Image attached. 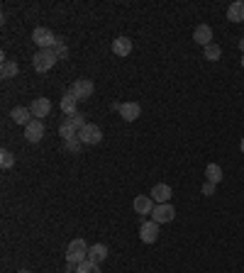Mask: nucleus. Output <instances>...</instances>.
<instances>
[{
  "instance_id": "f257e3e1",
  "label": "nucleus",
  "mask_w": 244,
  "mask_h": 273,
  "mask_svg": "<svg viewBox=\"0 0 244 273\" xmlns=\"http://www.w3.org/2000/svg\"><path fill=\"white\" fill-rule=\"evenodd\" d=\"M88 244L83 239H74L71 244H68V249H66V263H83V261H88Z\"/></svg>"
},
{
  "instance_id": "f03ea898",
  "label": "nucleus",
  "mask_w": 244,
  "mask_h": 273,
  "mask_svg": "<svg viewBox=\"0 0 244 273\" xmlns=\"http://www.w3.org/2000/svg\"><path fill=\"white\" fill-rule=\"evenodd\" d=\"M56 61H59V59H56V54L52 52V49H39L32 59V66H34L37 73H46L49 68H54Z\"/></svg>"
},
{
  "instance_id": "7ed1b4c3",
  "label": "nucleus",
  "mask_w": 244,
  "mask_h": 273,
  "mask_svg": "<svg viewBox=\"0 0 244 273\" xmlns=\"http://www.w3.org/2000/svg\"><path fill=\"white\" fill-rule=\"evenodd\" d=\"M93 90H95V86H93V81H88V78H78V81H74L71 88H68V93H71L78 103L93 98Z\"/></svg>"
},
{
  "instance_id": "20e7f679",
  "label": "nucleus",
  "mask_w": 244,
  "mask_h": 273,
  "mask_svg": "<svg viewBox=\"0 0 244 273\" xmlns=\"http://www.w3.org/2000/svg\"><path fill=\"white\" fill-rule=\"evenodd\" d=\"M32 39H34V44H37L39 49H52L59 37H54V32H52L49 27H34Z\"/></svg>"
},
{
  "instance_id": "39448f33",
  "label": "nucleus",
  "mask_w": 244,
  "mask_h": 273,
  "mask_svg": "<svg viewBox=\"0 0 244 273\" xmlns=\"http://www.w3.org/2000/svg\"><path fill=\"white\" fill-rule=\"evenodd\" d=\"M78 139H81L83 144H90V146H95V144L103 142V132H100L98 125H90V122H88V125H86L83 130L78 132Z\"/></svg>"
},
{
  "instance_id": "423d86ee",
  "label": "nucleus",
  "mask_w": 244,
  "mask_h": 273,
  "mask_svg": "<svg viewBox=\"0 0 244 273\" xmlns=\"http://www.w3.org/2000/svg\"><path fill=\"white\" fill-rule=\"evenodd\" d=\"M176 217V210L171 203H161V205H156L154 212H152V219H154L156 225H166V222H174Z\"/></svg>"
},
{
  "instance_id": "0eeeda50",
  "label": "nucleus",
  "mask_w": 244,
  "mask_h": 273,
  "mask_svg": "<svg viewBox=\"0 0 244 273\" xmlns=\"http://www.w3.org/2000/svg\"><path fill=\"white\" fill-rule=\"evenodd\" d=\"M42 137H44V125H42V120H32L25 127V139H27V142L39 144Z\"/></svg>"
},
{
  "instance_id": "6e6552de",
  "label": "nucleus",
  "mask_w": 244,
  "mask_h": 273,
  "mask_svg": "<svg viewBox=\"0 0 244 273\" xmlns=\"http://www.w3.org/2000/svg\"><path fill=\"white\" fill-rule=\"evenodd\" d=\"M139 239L144 241V244H154V241L159 239V225H156L154 219L142 222V227H139Z\"/></svg>"
},
{
  "instance_id": "1a4fd4ad",
  "label": "nucleus",
  "mask_w": 244,
  "mask_h": 273,
  "mask_svg": "<svg viewBox=\"0 0 244 273\" xmlns=\"http://www.w3.org/2000/svg\"><path fill=\"white\" fill-rule=\"evenodd\" d=\"M120 117L125 122H134V120H139V115H142V108H139V103H120Z\"/></svg>"
},
{
  "instance_id": "9d476101",
  "label": "nucleus",
  "mask_w": 244,
  "mask_h": 273,
  "mask_svg": "<svg viewBox=\"0 0 244 273\" xmlns=\"http://www.w3.org/2000/svg\"><path fill=\"white\" fill-rule=\"evenodd\" d=\"M132 208L137 215H152L156 208V203L152 200V195H137L134 197V203H132Z\"/></svg>"
},
{
  "instance_id": "9b49d317",
  "label": "nucleus",
  "mask_w": 244,
  "mask_h": 273,
  "mask_svg": "<svg viewBox=\"0 0 244 273\" xmlns=\"http://www.w3.org/2000/svg\"><path fill=\"white\" fill-rule=\"evenodd\" d=\"M10 120L15 122V125H22V127H27V125L34 120V115H32V110H30V108H22V105H17V108H12V110H10Z\"/></svg>"
},
{
  "instance_id": "f8f14e48",
  "label": "nucleus",
  "mask_w": 244,
  "mask_h": 273,
  "mask_svg": "<svg viewBox=\"0 0 244 273\" xmlns=\"http://www.w3.org/2000/svg\"><path fill=\"white\" fill-rule=\"evenodd\" d=\"M112 54L125 59V56L132 54V39L130 37H117V39H112Z\"/></svg>"
},
{
  "instance_id": "ddd939ff",
  "label": "nucleus",
  "mask_w": 244,
  "mask_h": 273,
  "mask_svg": "<svg viewBox=\"0 0 244 273\" xmlns=\"http://www.w3.org/2000/svg\"><path fill=\"white\" fill-rule=\"evenodd\" d=\"M30 110H32V115L39 120V117H46L49 112H52V100L49 98H34L32 105H30Z\"/></svg>"
},
{
  "instance_id": "4468645a",
  "label": "nucleus",
  "mask_w": 244,
  "mask_h": 273,
  "mask_svg": "<svg viewBox=\"0 0 244 273\" xmlns=\"http://www.w3.org/2000/svg\"><path fill=\"white\" fill-rule=\"evenodd\" d=\"M193 39H196V44H200L205 49L208 44H212V27L210 24H198L196 32H193Z\"/></svg>"
},
{
  "instance_id": "2eb2a0df",
  "label": "nucleus",
  "mask_w": 244,
  "mask_h": 273,
  "mask_svg": "<svg viewBox=\"0 0 244 273\" xmlns=\"http://www.w3.org/2000/svg\"><path fill=\"white\" fill-rule=\"evenodd\" d=\"M152 200H154L156 205L168 203V200H171V186H166V183H156V186L152 188Z\"/></svg>"
},
{
  "instance_id": "dca6fc26",
  "label": "nucleus",
  "mask_w": 244,
  "mask_h": 273,
  "mask_svg": "<svg viewBox=\"0 0 244 273\" xmlns=\"http://www.w3.org/2000/svg\"><path fill=\"white\" fill-rule=\"evenodd\" d=\"M227 20L230 22H244V0H234L227 8Z\"/></svg>"
},
{
  "instance_id": "f3484780",
  "label": "nucleus",
  "mask_w": 244,
  "mask_h": 273,
  "mask_svg": "<svg viewBox=\"0 0 244 273\" xmlns=\"http://www.w3.org/2000/svg\"><path fill=\"white\" fill-rule=\"evenodd\" d=\"M105 259H108V246H105V244H93L88 249V261L103 263Z\"/></svg>"
},
{
  "instance_id": "a211bd4d",
  "label": "nucleus",
  "mask_w": 244,
  "mask_h": 273,
  "mask_svg": "<svg viewBox=\"0 0 244 273\" xmlns=\"http://www.w3.org/2000/svg\"><path fill=\"white\" fill-rule=\"evenodd\" d=\"M17 73H20V66H17V61L5 59V61H3V66H0V76H3V78H15Z\"/></svg>"
},
{
  "instance_id": "6ab92c4d",
  "label": "nucleus",
  "mask_w": 244,
  "mask_h": 273,
  "mask_svg": "<svg viewBox=\"0 0 244 273\" xmlns=\"http://www.w3.org/2000/svg\"><path fill=\"white\" fill-rule=\"evenodd\" d=\"M76 105H78V100L74 98V95H71V93H66V95H64V98H61V112H64V115H74V112H78L76 110Z\"/></svg>"
},
{
  "instance_id": "aec40b11",
  "label": "nucleus",
  "mask_w": 244,
  "mask_h": 273,
  "mask_svg": "<svg viewBox=\"0 0 244 273\" xmlns=\"http://www.w3.org/2000/svg\"><path fill=\"white\" fill-rule=\"evenodd\" d=\"M205 178H208L210 183L217 186V183L222 181V168L217 164H208V168H205Z\"/></svg>"
},
{
  "instance_id": "412c9836",
  "label": "nucleus",
  "mask_w": 244,
  "mask_h": 273,
  "mask_svg": "<svg viewBox=\"0 0 244 273\" xmlns=\"http://www.w3.org/2000/svg\"><path fill=\"white\" fill-rule=\"evenodd\" d=\"M66 122L71 125V127H74V130H78V132H81L83 127H86V125H88V122H86V115H83V112H74V115H68Z\"/></svg>"
},
{
  "instance_id": "4be33fe9",
  "label": "nucleus",
  "mask_w": 244,
  "mask_h": 273,
  "mask_svg": "<svg viewBox=\"0 0 244 273\" xmlns=\"http://www.w3.org/2000/svg\"><path fill=\"white\" fill-rule=\"evenodd\" d=\"M59 137H61L64 142H66V139H74V137H78V130H74V127L64 120L61 125H59Z\"/></svg>"
},
{
  "instance_id": "5701e85b",
  "label": "nucleus",
  "mask_w": 244,
  "mask_h": 273,
  "mask_svg": "<svg viewBox=\"0 0 244 273\" xmlns=\"http://www.w3.org/2000/svg\"><path fill=\"white\" fill-rule=\"evenodd\" d=\"M203 52H205V59H210V61H217V59L222 56V46H220V44L212 42V44H208V46H205Z\"/></svg>"
},
{
  "instance_id": "b1692460",
  "label": "nucleus",
  "mask_w": 244,
  "mask_h": 273,
  "mask_svg": "<svg viewBox=\"0 0 244 273\" xmlns=\"http://www.w3.org/2000/svg\"><path fill=\"white\" fill-rule=\"evenodd\" d=\"M0 166H3L5 171L15 166V154H12L10 149H3V152H0Z\"/></svg>"
},
{
  "instance_id": "393cba45",
  "label": "nucleus",
  "mask_w": 244,
  "mask_h": 273,
  "mask_svg": "<svg viewBox=\"0 0 244 273\" xmlns=\"http://www.w3.org/2000/svg\"><path fill=\"white\" fill-rule=\"evenodd\" d=\"M76 273H100V263H93V261L78 263V271Z\"/></svg>"
},
{
  "instance_id": "a878e982",
  "label": "nucleus",
  "mask_w": 244,
  "mask_h": 273,
  "mask_svg": "<svg viewBox=\"0 0 244 273\" xmlns=\"http://www.w3.org/2000/svg\"><path fill=\"white\" fill-rule=\"evenodd\" d=\"M52 52H54V54H56V59H59V61H61V59H66V56H68L66 44L61 42V39H56V44H54V46H52Z\"/></svg>"
},
{
  "instance_id": "bb28decb",
  "label": "nucleus",
  "mask_w": 244,
  "mask_h": 273,
  "mask_svg": "<svg viewBox=\"0 0 244 273\" xmlns=\"http://www.w3.org/2000/svg\"><path fill=\"white\" fill-rule=\"evenodd\" d=\"M64 146H66L68 152H81V146H83V142H81V139H78V137H74V139H66V142H64Z\"/></svg>"
},
{
  "instance_id": "cd10ccee",
  "label": "nucleus",
  "mask_w": 244,
  "mask_h": 273,
  "mask_svg": "<svg viewBox=\"0 0 244 273\" xmlns=\"http://www.w3.org/2000/svg\"><path fill=\"white\" fill-rule=\"evenodd\" d=\"M203 195H215V183H210V181H205V186H203Z\"/></svg>"
},
{
  "instance_id": "c85d7f7f",
  "label": "nucleus",
  "mask_w": 244,
  "mask_h": 273,
  "mask_svg": "<svg viewBox=\"0 0 244 273\" xmlns=\"http://www.w3.org/2000/svg\"><path fill=\"white\" fill-rule=\"evenodd\" d=\"M239 49H242V52H244V39H239Z\"/></svg>"
},
{
  "instance_id": "c756f323",
  "label": "nucleus",
  "mask_w": 244,
  "mask_h": 273,
  "mask_svg": "<svg viewBox=\"0 0 244 273\" xmlns=\"http://www.w3.org/2000/svg\"><path fill=\"white\" fill-rule=\"evenodd\" d=\"M17 273H32V271H27V268H20V271H17Z\"/></svg>"
},
{
  "instance_id": "7c9ffc66",
  "label": "nucleus",
  "mask_w": 244,
  "mask_h": 273,
  "mask_svg": "<svg viewBox=\"0 0 244 273\" xmlns=\"http://www.w3.org/2000/svg\"><path fill=\"white\" fill-rule=\"evenodd\" d=\"M239 149H242V154H244V137H242V144H239Z\"/></svg>"
},
{
  "instance_id": "2f4dec72",
  "label": "nucleus",
  "mask_w": 244,
  "mask_h": 273,
  "mask_svg": "<svg viewBox=\"0 0 244 273\" xmlns=\"http://www.w3.org/2000/svg\"><path fill=\"white\" fill-rule=\"evenodd\" d=\"M242 68H244V54H242Z\"/></svg>"
}]
</instances>
